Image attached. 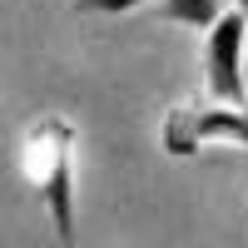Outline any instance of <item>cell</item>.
<instances>
[{
    "label": "cell",
    "instance_id": "1",
    "mask_svg": "<svg viewBox=\"0 0 248 248\" xmlns=\"http://www.w3.org/2000/svg\"><path fill=\"white\" fill-rule=\"evenodd\" d=\"M20 169H25L35 199L45 203L60 243H75V124L60 114L35 119L25 129Z\"/></svg>",
    "mask_w": 248,
    "mask_h": 248
},
{
    "label": "cell",
    "instance_id": "2",
    "mask_svg": "<svg viewBox=\"0 0 248 248\" xmlns=\"http://www.w3.org/2000/svg\"><path fill=\"white\" fill-rule=\"evenodd\" d=\"M164 149L169 154H199L203 144H243L248 149V105H223V99H209V105H179L169 109V119H164Z\"/></svg>",
    "mask_w": 248,
    "mask_h": 248
},
{
    "label": "cell",
    "instance_id": "3",
    "mask_svg": "<svg viewBox=\"0 0 248 248\" xmlns=\"http://www.w3.org/2000/svg\"><path fill=\"white\" fill-rule=\"evenodd\" d=\"M243 40H248V15L223 10L214 30H203V85L209 99L223 105H248V79H243Z\"/></svg>",
    "mask_w": 248,
    "mask_h": 248
},
{
    "label": "cell",
    "instance_id": "4",
    "mask_svg": "<svg viewBox=\"0 0 248 248\" xmlns=\"http://www.w3.org/2000/svg\"><path fill=\"white\" fill-rule=\"evenodd\" d=\"M223 10H229V0H159V5H154L159 20L189 25V30H214Z\"/></svg>",
    "mask_w": 248,
    "mask_h": 248
},
{
    "label": "cell",
    "instance_id": "5",
    "mask_svg": "<svg viewBox=\"0 0 248 248\" xmlns=\"http://www.w3.org/2000/svg\"><path fill=\"white\" fill-rule=\"evenodd\" d=\"M134 5H144V0H75L79 15H124V10H134Z\"/></svg>",
    "mask_w": 248,
    "mask_h": 248
},
{
    "label": "cell",
    "instance_id": "6",
    "mask_svg": "<svg viewBox=\"0 0 248 248\" xmlns=\"http://www.w3.org/2000/svg\"><path fill=\"white\" fill-rule=\"evenodd\" d=\"M229 5H233V10H243V15H248V0H229Z\"/></svg>",
    "mask_w": 248,
    "mask_h": 248
}]
</instances>
